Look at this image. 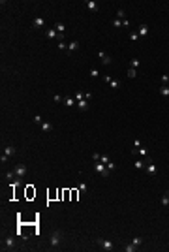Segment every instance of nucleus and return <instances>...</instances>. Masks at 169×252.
Wrapping results in <instances>:
<instances>
[{"label":"nucleus","instance_id":"nucleus-1","mask_svg":"<svg viewBox=\"0 0 169 252\" xmlns=\"http://www.w3.org/2000/svg\"><path fill=\"white\" fill-rule=\"evenodd\" d=\"M94 169L98 171L102 177H109V173H111V171L107 169V166H105V164H102V162H94Z\"/></svg>","mask_w":169,"mask_h":252},{"label":"nucleus","instance_id":"nucleus-2","mask_svg":"<svg viewBox=\"0 0 169 252\" xmlns=\"http://www.w3.org/2000/svg\"><path fill=\"white\" fill-rule=\"evenodd\" d=\"M2 248L4 250H13L15 248V237H6L2 241Z\"/></svg>","mask_w":169,"mask_h":252},{"label":"nucleus","instance_id":"nucleus-3","mask_svg":"<svg viewBox=\"0 0 169 252\" xmlns=\"http://www.w3.org/2000/svg\"><path fill=\"white\" fill-rule=\"evenodd\" d=\"M145 171H147L148 175H156V173H158V167H156V164H152V160L147 158V162H145Z\"/></svg>","mask_w":169,"mask_h":252},{"label":"nucleus","instance_id":"nucleus-4","mask_svg":"<svg viewBox=\"0 0 169 252\" xmlns=\"http://www.w3.org/2000/svg\"><path fill=\"white\" fill-rule=\"evenodd\" d=\"M96 243H98L100 247L103 248V250H113V248H115V247H113V243H111V241H107V239H102V237H100L98 241H96Z\"/></svg>","mask_w":169,"mask_h":252},{"label":"nucleus","instance_id":"nucleus-5","mask_svg":"<svg viewBox=\"0 0 169 252\" xmlns=\"http://www.w3.org/2000/svg\"><path fill=\"white\" fill-rule=\"evenodd\" d=\"M13 171H15V173H17L19 177H21V179H23V177H25V175H27V173H28V167L25 166V164H17Z\"/></svg>","mask_w":169,"mask_h":252},{"label":"nucleus","instance_id":"nucleus-6","mask_svg":"<svg viewBox=\"0 0 169 252\" xmlns=\"http://www.w3.org/2000/svg\"><path fill=\"white\" fill-rule=\"evenodd\" d=\"M58 243H60V231L55 230L51 235V247H58Z\"/></svg>","mask_w":169,"mask_h":252},{"label":"nucleus","instance_id":"nucleus-7","mask_svg":"<svg viewBox=\"0 0 169 252\" xmlns=\"http://www.w3.org/2000/svg\"><path fill=\"white\" fill-rule=\"evenodd\" d=\"M98 57L102 59V64H105V66H107V64H111V62H113V59L109 57V55H105L103 51H98Z\"/></svg>","mask_w":169,"mask_h":252},{"label":"nucleus","instance_id":"nucleus-8","mask_svg":"<svg viewBox=\"0 0 169 252\" xmlns=\"http://www.w3.org/2000/svg\"><path fill=\"white\" fill-rule=\"evenodd\" d=\"M139 38H145L148 36V25H139V30H137Z\"/></svg>","mask_w":169,"mask_h":252},{"label":"nucleus","instance_id":"nucleus-9","mask_svg":"<svg viewBox=\"0 0 169 252\" xmlns=\"http://www.w3.org/2000/svg\"><path fill=\"white\" fill-rule=\"evenodd\" d=\"M32 27H34V28H43L45 27V21L41 17H36L34 21H32Z\"/></svg>","mask_w":169,"mask_h":252},{"label":"nucleus","instance_id":"nucleus-10","mask_svg":"<svg viewBox=\"0 0 169 252\" xmlns=\"http://www.w3.org/2000/svg\"><path fill=\"white\" fill-rule=\"evenodd\" d=\"M86 8H88L90 11H94V13H96V11H98V9H100V6L96 4L94 0H88V2H86Z\"/></svg>","mask_w":169,"mask_h":252},{"label":"nucleus","instance_id":"nucleus-11","mask_svg":"<svg viewBox=\"0 0 169 252\" xmlns=\"http://www.w3.org/2000/svg\"><path fill=\"white\" fill-rule=\"evenodd\" d=\"M2 154H6V156H13V154H15V147H13V145H8V147H6L4 149V153H2Z\"/></svg>","mask_w":169,"mask_h":252},{"label":"nucleus","instance_id":"nucleus-12","mask_svg":"<svg viewBox=\"0 0 169 252\" xmlns=\"http://www.w3.org/2000/svg\"><path fill=\"white\" fill-rule=\"evenodd\" d=\"M77 107H79V111H86V109H88V100H81V102H77Z\"/></svg>","mask_w":169,"mask_h":252},{"label":"nucleus","instance_id":"nucleus-13","mask_svg":"<svg viewBox=\"0 0 169 252\" xmlns=\"http://www.w3.org/2000/svg\"><path fill=\"white\" fill-rule=\"evenodd\" d=\"M105 81L109 83L111 89H118V79H113V77H105Z\"/></svg>","mask_w":169,"mask_h":252},{"label":"nucleus","instance_id":"nucleus-14","mask_svg":"<svg viewBox=\"0 0 169 252\" xmlns=\"http://www.w3.org/2000/svg\"><path fill=\"white\" fill-rule=\"evenodd\" d=\"M45 36L49 38V40H53V38H58V32L55 30V28H49V30L45 32Z\"/></svg>","mask_w":169,"mask_h":252},{"label":"nucleus","instance_id":"nucleus-15","mask_svg":"<svg viewBox=\"0 0 169 252\" xmlns=\"http://www.w3.org/2000/svg\"><path fill=\"white\" fill-rule=\"evenodd\" d=\"M55 30L58 32V36H62V34H64V30H66V27H64L62 23H57V25H55Z\"/></svg>","mask_w":169,"mask_h":252},{"label":"nucleus","instance_id":"nucleus-16","mask_svg":"<svg viewBox=\"0 0 169 252\" xmlns=\"http://www.w3.org/2000/svg\"><path fill=\"white\" fill-rule=\"evenodd\" d=\"M41 132H45V134L53 132V124H49V122H43V124H41Z\"/></svg>","mask_w":169,"mask_h":252},{"label":"nucleus","instance_id":"nucleus-17","mask_svg":"<svg viewBox=\"0 0 169 252\" xmlns=\"http://www.w3.org/2000/svg\"><path fill=\"white\" fill-rule=\"evenodd\" d=\"M77 47H79V43H77V41H70V43H68V55H70V53H73V51H75Z\"/></svg>","mask_w":169,"mask_h":252},{"label":"nucleus","instance_id":"nucleus-18","mask_svg":"<svg viewBox=\"0 0 169 252\" xmlns=\"http://www.w3.org/2000/svg\"><path fill=\"white\" fill-rule=\"evenodd\" d=\"M64 104H66V107H73L77 104V100L75 98H64Z\"/></svg>","mask_w":169,"mask_h":252},{"label":"nucleus","instance_id":"nucleus-19","mask_svg":"<svg viewBox=\"0 0 169 252\" xmlns=\"http://www.w3.org/2000/svg\"><path fill=\"white\" fill-rule=\"evenodd\" d=\"M113 27H115V28L124 27V19H118V17H116V19H113Z\"/></svg>","mask_w":169,"mask_h":252},{"label":"nucleus","instance_id":"nucleus-20","mask_svg":"<svg viewBox=\"0 0 169 252\" xmlns=\"http://www.w3.org/2000/svg\"><path fill=\"white\" fill-rule=\"evenodd\" d=\"M141 143H139V139H135V143H134V149H132V153L134 154H139V151H141Z\"/></svg>","mask_w":169,"mask_h":252},{"label":"nucleus","instance_id":"nucleus-21","mask_svg":"<svg viewBox=\"0 0 169 252\" xmlns=\"http://www.w3.org/2000/svg\"><path fill=\"white\" fill-rule=\"evenodd\" d=\"M160 94L162 96H169V85H162L160 87Z\"/></svg>","mask_w":169,"mask_h":252},{"label":"nucleus","instance_id":"nucleus-22","mask_svg":"<svg viewBox=\"0 0 169 252\" xmlns=\"http://www.w3.org/2000/svg\"><path fill=\"white\" fill-rule=\"evenodd\" d=\"M58 49L64 51V53H68V43H66L64 40H60V41H58Z\"/></svg>","mask_w":169,"mask_h":252},{"label":"nucleus","instance_id":"nucleus-23","mask_svg":"<svg viewBox=\"0 0 169 252\" xmlns=\"http://www.w3.org/2000/svg\"><path fill=\"white\" fill-rule=\"evenodd\" d=\"M124 250H126V252H134V250H137V245L130 243V245H126V247H124Z\"/></svg>","mask_w":169,"mask_h":252},{"label":"nucleus","instance_id":"nucleus-24","mask_svg":"<svg viewBox=\"0 0 169 252\" xmlns=\"http://www.w3.org/2000/svg\"><path fill=\"white\" fill-rule=\"evenodd\" d=\"M130 68L137 70V68H139V59H132V60H130Z\"/></svg>","mask_w":169,"mask_h":252},{"label":"nucleus","instance_id":"nucleus-25","mask_svg":"<svg viewBox=\"0 0 169 252\" xmlns=\"http://www.w3.org/2000/svg\"><path fill=\"white\" fill-rule=\"evenodd\" d=\"M77 190H79L81 194H84V192H86V183H79V186H77Z\"/></svg>","mask_w":169,"mask_h":252},{"label":"nucleus","instance_id":"nucleus-26","mask_svg":"<svg viewBox=\"0 0 169 252\" xmlns=\"http://www.w3.org/2000/svg\"><path fill=\"white\" fill-rule=\"evenodd\" d=\"M162 205H169V192L162 196Z\"/></svg>","mask_w":169,"mask_h":252},{"label":"nucleus","instance_id":"nucleus-27","mask_svg":"<svg viewBox=\"0 0 169 252\" xmlns=\"http://www.w3.org/2000/svg\"><path fill=\"white\" fill-rule=\"evenodd\" d=\"M160 83H162V85H169V75H165V73H164V75L160 77Z\"/></svg>","mask_w":169,"mask_h":252},{"label":"nucleus","instance_id":"nucleus-28","mask_svg":"<svg viewBox=\"0 0 169 252\" xmlns=\"http://www.w3.org/2000/svg\"><path fill=\"white\" fill-rule=\"evenodd\" d=\"M137 169H145V162H141V160H135V164H134Z\"/></svg>","mask_w":169,"mask_h":252},{"label":"nucleus","instance_id":"nucleus-29","mask_svg":"<svg viewBox=\"0 0 169 252\" xmlns=\"http://www.w3.org/2000/svg\"><path fill=\"white\" fill-rule=\"evenodd\" d=\"M135 75H137V70L130 68V70H128V77H135Z\"/></svg>","mask_w":169,"mask_h":252},{"label":"nucleus","instance_id":"nucleus-30","mask_svg":"<svg viewBox=\"0 0 169 252\" xmlns=\"http://www.w3.org/2000/svg\"><path fill=\"white\" fill-rule=\"evenodd\" d=\"M34 122H36V124H43V121H41V117H40V115H34Z\"/></svg>","mask_w":169,"mask_h":252},{"label":"nucleus","instance_id":"nucleus-31","mask_svg":"<svg viewBox=\"0 0 169 252\" xmlns=\"http://www.w3.org/2000/svg\"><path fill=\"white\" fill-rule=\"evenodd\" d=\"M132 243H134V245H137V247H141V245H143V239H141V237H135L134 241H132Z\"/></svg>","mask_w":169,"mask_h":252},{"label":"nucleus","instance_id":"nucleus-32","mask_svg":"<svg viewBox=\"0 0 169 252\" xmlns=\"http://www.w3.org/2000/svg\"><path fill=\"white\" fill-rule=\"evenodd\" d=\"M137 38H139V34H137V32H130V40H132V41H135Z\"/></svg>","mask_w":169,"mask_h":252},{"label":"nucleus","instance_id":"nucleus-33","mask_svg":"<svg viewBox=\"0 0 169 252\" xmlns=\"http://www.w3.org/2000/svg\"><path fill=\"white\" fill-rule=\"evenodd\" d=\"M100 162H102V164H107V162H111V160H109V156L102 154V158H100Z\"/></svg>","mask_w":169,"mask_h":252},{"label":"nucleus","instance_id":"nucleus-34","mask_svg":"<svg viewBox=\"0 0 169 252\" xmlns=\"http://www.w3.org/2000/svg\"><path fill=\"white\" fill-rule=\"evenodd\" d=\"M90 75H92V77H100V72L96 70V68H92V70H90Z\"/></svg>","mask_w":169,"mask_h":252},{"label":"nucleus","instance_id":"nucleus-35","mask_svg":"<svg viewBox=\"0 0 169 252\" xmlns=\"http://www.w3.org/2000/svg\"><path fill=\"white\" fill-rule=\"evenodd\" d=\"M100 158H102V154H98V153L92 154V160H94V162H100Z\"/></svg>","mask_w":169,"mask_h":252},{"label":"nucleus","instance_id":"nucleus-36","mask_svg":"<svg viewBox=\"0 0 169 252\" xmlns=\"http://www.w3.org/2000/svg\"><path fill=\"white\" fill-rule=\"evenodd\" d=\"M105 166H107V169H109V171H113V169H115V162H107Z\"/></svg>","mask_w":169,"mask_h":252},{"label":"nucleus","instance_id":"nucleus-37","mask_svg":"<svg viewBox=\"0 0 169 252\" xmlns=\"http://www.w3.org/2000/svg\"><path fill=\"white\" fill-rule=\"evenodd\" d=\"M116 15H118V19H124V17H126V13H124V9H118V13H116Z\"/></svg>","mask_w":169,"mask_h":252},{"label":"nucleus","instance_id":"nucleus-38","mask_svg":"<svg viewBox=\"0 0 169 252\" xmlns=\"http://www.w3.org/2000/svg\"><path fill=\"white\" fill-rule=\"evenodd\" d=\"M53 100H55V102H64V100H62V96H60V94H55V96H53Z\"/></svg>","mask_w":169,"mask_h":252},{"label":"nucleus","instance_id":"nucleus-39","mask_svg":"<svg viewBox=\"0 0 169 252\" xmlns=\"http://www.w3.org/2000/svg\"><path fill=\"white\" fill-rule=\"evenodd\" d=\"M0 162L6 164V162H8V156H6V154H2V156H0Z\"/></svg>","mask_w":169,"mask_h":252}]
</instances>
